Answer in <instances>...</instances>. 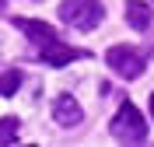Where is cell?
Returning <instances> with one entry per match:
<instances>
[{"label":"cell","instance_id":"7a4b0ae2","mask_svg":"<svg viewBox=\"0 0 154 147\" xmlns=\"http://www.w3.org/2000/svg\"><path fill=\"white\" fill-rule=\"evenodd\" d=\"M60 18L77 32H95L105 18V7H102V0H63Z\"/></svg>","mask_w":154,"mask_h":147},{"label":"cell","instance_id":"5b68a950","mask_svg":"<svg viewBox=\"0 0 154 147\" xmlns=\"http://www.w3.org/2000/svg\"><path fill=\"white\" fill-rule=\"evenodd\" d=\"M53 119H56L60 126H81L84 109L77 105V98H70V95H56V102H53Z\"/></svg>","mask_w":154,"mask_h":147},{"label":"cell","instance_id":"8fae6325","mask_svg":"<svg viewBox=\"0 0 154 147\" xmlns=\"http://www.w3.org/2000/svg\"><path fill=\"white\" fill-rule=\"evenodd\" d=\"M0 14H4V0H0Z\"/></svg>","mask_w":154,"mask_h":147},{"label":"cell","instance_id":"3957f363","mask_svg":"<svg viewBox=\"0 0 154 147\" xmlns=\"http://www.w3.org/2000/svg\"><path fill=\"white\" fill-rule=\"evenodd\" d=\"M105 63L119 74V77H126V81H137V77L147 70V60L140 56L133 46H112V49L105 53Z\"/></svg>","mask_w":154,"mask_h":147},{"label":"cell","instance_id":"9c48e42d","mask_svg":"<svg viewBox=\"0 0 154 147\" xmlns=\"http://www.w3.org/2000/svg\"><path fill=\"white\" fill-rule=\"evenodd\" d=\"M21 88V70H4L0 74V95H14V91Z\"/></svg>","mask_w":154,"mask_h":147},{"label":"cell","instance_id":"6da1fadb","mask_svg":"<svg viewBox=\"0 0 154 147\" xmlns=\"http://www.w3.org/2000/svg\"><path fill=\"white\" fill-rule=\"evenodd\" d=\"M109 133H112L119 144H144L147 140V123L144 116H140V109L137 105H119V112L112 116V123H109Z\"/></svg>","mask_w":154,"mask_h":147},{"label":"cell","instance_id":"277c9868","mask_svg":"<svg viewBox=\"0 0 154 147\" xmlns=\"http://www.w3.org/2000/svg\"><path fill=\"white\" fill-rule=\"evenodd\" d=\"M38 56L46 60L49 67H67L70 60H88V49H74V46H67V42L56 35V39H49V42L38 46Z\"/></svg>","mask_w":154,"mask_h":147},{"label":"cell","instance_id":"8992f818","mask_svg":"<svg viewBox=\"0 0 154 147\" xmlns=\"http://www.w3.org/2000/svg\"><path fill=\"white\" fill-rule=\"evenodd\" d=\"M11 21H14V28H21L32 42H35V46H42V42H49V39H56V28H53V25H46V21H32V18H11Z\"/></svg>","mask_w":154,"mask_h":147},{"label":"cell","instance_id":"52a82bcc","mask_svg":"<svg viewBox=\"0 0 154 147\" xmlns=\"http://www.w3.org/2000/svg\"><path fill=\"white\" fill-rule=\"evenodd\" d=\"M123 14H126V21H130V28H137V32H147V28H151V7L140 4V0H126Z\"/></svg>","mask_w":154,"mask_h":147},{"label":"cell","instance_id":"30bf717a","mask_svg":"<svg viewBox=\"0 0 154 147\" xmlns=\"http://www.w3.org/2000/svg\"><path fill=\"white\" fill-rule=\"evenodd\" d=\"M147 105H151V116H154V91H151V98H147Z\"/></svg>","mask_w":154,"mask_h":147},{"label":"cell","instance_id":"ba28073f","mask_svg":"<svg viewBox=\"0 0 154 147\" xmlns=\"http://www.w3.org/2000/svg\"><path fill=\"white\" fill-rule=\"evenodd\" d=\"M18 130H21V123L14 116H4V119H0V147L18 144Z\"/></svg>","mask_w":154,"mask_h":147}]
</instances>
